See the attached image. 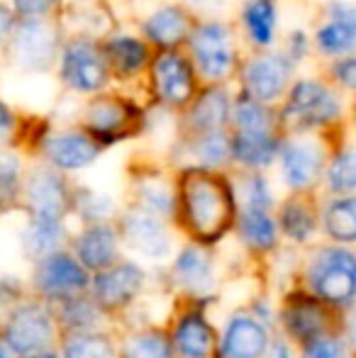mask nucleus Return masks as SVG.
Returning <instances> with one entry per match:
<instances>
[{
	"label": "nucleus",
	"instance_id": "nucleus-8",
	"mask_svg": "<svg viewBox=\"0 0 356 358\" xmlns=\"http://www.w3.org/2000/svg\"><path fill=\"white\" fill-rule=\"evenodd\" d=\"M144 287V271L134 261H118L110 268L93 275L90 295L103 312H120L137 300Z\"/></svg>",
	"mask_w": 356,
	"mask_h": 358
},
{
	"label": "nucleus",
	"instance_id": "nucleus-38",
	"mask_svg": "<svg viewBox=\"0 0 356 358\" xmlns=\"http://www.w3.org/2000/svg\"><path fill=\"white\" fill-rule=\"evenodd\" d=\"M73 208L76 213L83 217V222L88 224H95V222H108V215L113 210L108 198L98 193H90V190H78L73 193Z\"/></svg>",
	"mask_w": 356,
	"mask_h": 358
},
{
	"label": "nucleus",
	"instance_id": "nucleus-37",
	"mask_svg": "<svg viewBox=\"0 0 356 358\" xmlns=\"http://www.w3.org/2000/svg\"><path fill=\"white\" fill-rule=\"evenodd\" d=\"M193 154L198 156L200 169L213 171L222 166L227 159H232V139L225 132L205 134V137H198V142L193 144Z\"/></svg>",
	"mask_w": 356,
	"mask_h": 358
},
{
	"label": "nucleus",
	"instance_id": "nucleus-27",
	"mask_svg": "<svg viewBox=\"0 0 356 358\" xmlns=\"http://www.w3.org/2000/svg\"><path fill=\"white\" fill-rule=\"evenodd\" d=\"M100 315H103V307L95 302L93 295H76L71 300L59 302L57 307V322L59 327L69 331V336L73 334H90V331L98 329Z\"/></svg>",
	"mask_w": 356,
	"mask_h": 358
},
{
	"label": "nucleus",
	"instance_id": "nucleus-45",
	"mask_svg": "<svg viewBox=\"0 0 356 358\" xmlns=\"http://www.w3.org/2000/svg\"><path fill=\"white\" fill-rule=\"evenodd\" d=\"M344 334H347L344 339H347L349 349H352L354 354H356V312H354L352 317H349L347 322H344Z\"/></svg>",
	"mask_w": 356,
	"mask_h": 358
},
{
	"label": "nucleus",
	"instance_id": "nucleus-28",
	"mask_svg": "<svg viewBox=\"0 0 356 358\" xmlns=\"http://www.w3.org/2000/svg\"><path fill=\"white\" fill-rule=\"evenodd\" d=\"M237 231L252 251H271L278 244V220L264 210H242L237 217Z\"/></svg>",
	"mask_w": 356,
	"mask_h": 358
},
{
	"label": "nucleus",
	"instance_id": "nucleus-46",
	"mask_svg": "<svg viewBox=\"0 0 356 358\" xmlns=\"http://www.w3.org/2000/svg\"><path fill=\"white\" fill-rule=\"evenodd\" d=\"M266 358H293V356H290V349H288L285 341H276L273 349H271V354Z\"/></svg>",
	"mask_w": 356,
	"mask_h": 358
},
{
	"label": "nucleus",
	"instance_id": "nucleus-32",
	"mask_svg": "<svg viewBox=\"0 0 356 358\" xmlns=\"http://www.w3.org/2000/svg\"><path fill=\"white\" fill-rule=\"evenodd\" d=\"M120 358H176L171 336L159 329L137 331L120 346Z\"/></svg>",
	"mask_w": 356,
	"mask_h": 358
},
{
	"label": "nucleus",
	"instance_id": "nucleus-44",
	"mask_svg": "<svg viewBox=\"0 0 356 358\" xmlns=\"http://www.w3.org/2000/svg\"><path fill=\"white\" fill-rule=\"evenodd\" d=\"M288 57L293 59V62H298V59L305 57V52H308V37H305L303 32H293L288 39Z\"/></svg>",
	"mask_w": 356,
	"mask_h": 358
},
{
	"label": "nucleus",
	"instance_id": "nucleus-4",
	"mask_svg": "<svg viewBox=\"0 0 356 358\" xmlns=\"http://www.w3.org/2000/svg\"><path fill=\"white\" fill-rule=\"evenodd\" d=\"M342 103L320 80H300L290 88L283 110V122L293 129H313L329 124L339 117Z\"/></svg>",
	"mask_w": 356,
	"mask_h": 358
},
{
	"label": "nucleus",
	"instance_id": "nucleus-16",
	"mask_svg": "<svg viewBox=\"0 0 356 358\" xmlns=\"http://www.w3.org/2000/svg\"><path fill=\"white\" fill-rule=\"evenodd\" d=\"M120 241H122L120 227L110 224V222L86 224L73 241V256L95 275L120 261Z\"/></svg>",
	"mask_w": 356,
	"mask_h": 358
},
{
	"label": "nucleus",
	"instance_id": "nucleus-5",
	"mask_svg": "<svg viewBox=\"0 0 356 358\" xmlns=\"http://www.w3.org/2000/svg\"><path fill=\"white\" fill-rule=\"evenodd\" d=\"M93 285L90 271L73 254L59 251L47 259L37 261L34 271V287L44 300L64 302L76 295H83Z\"/></svg>",
	"mask_w": 356,
	"mask_h": 358
},
{
	"label": "nucleus",
	"instance_id": "nucleus-47",
	"mask_svg": "<svg viewBox=\"0 0 356 358\" xmlns=\"http://www.w3.org/2000/svg\"><path fill=\"white\" fill-rule=\"evenodd\" d=\"M29 358H59V356L52 354V351H47V354H37V356H29Z\"/></svg>",
	"mask_w": 356,
	"mask_h": 358
},
{
	"label": "nucleus",
	"instance_id": "nucleus-31",
	"mask_svg": "<svg viewBox=\"0 0 356 358\" xmlns=\"http://www.w3.org/2000/svg\"><path fill=\"white\" fill-rule=\"evenodd\" d=\"M103 52L108 57L110 71L120 76H134L147 64V47L132 37H113Z\"/></svg>",
	"mask_w": 356,
	"mask_h": 358
},
{
	"label": "nucleus",
	"instance_id": "nucleus-1",
	"mask_svg": "<svg viewBox=\"0 0 356 358\" xmlns=\"http://www.w3.org/2000/svg\"><path fill=\"white\" fill-rule=\"evenodd\" d=\"M178 213L195 244H218L237 222L232 185L208 169H190L178 180Z\"/></svg>",
	"mask_w": 356,
	"mask_h": 358
},
{
	"label": "nucleus",
	"instance_id": "nucleus-6",
	"mask_svg": "<svg viewBox=\"0 0 356 358\" xmlns=\"http://www.w3.org/2000/svg\"><path fill=\"white\" fill-rule=\"evenodd\" d=\"M332 307L325 305L322 300L313 295V292H300V295H290L280 312V322L285 327V334L300 346H308L313 341L322 339V336L337 334L332 324Z\"/></svg>",
	"mask_w": 356,
	"mask_h": 358
},
{
	"label": "nucleus",
	"instance_id": "nucleus-36",
	"mask_svg": "<svg viewBox=\"0 0 356 358\" xmlns=\"http://www.w3.org/2000/svg\"><path fill=\"white\" fill-rule=\"evenodd\" d=\"M325 180H327V188L337 195H352L356 193V151L347 149L339 151L327 166V173H325Z\"/></svg>",
	"mask_w": 356,
	"mask_h": 358
},
{
	"label": "nucleus",
	"instance_id": "nucleus-24",
	"mask_svg": "<svg viewBox=\"0 0 356 358\" xmlns=\"http://www.w3.org/2000/svg\"><path fill=\"white\" fill-rule=\"evenodd\" d=\"M66 239L62 220H39L29 217L27 227L22 231V249L32 261H42L52 254H59Z\"/></svg>",
	"mask_w": 356,
	"mask_h": 358
},
{
	"label": "nucleus",
	"instance_id": "nucleus-14",
	"mask_svg": "<svg viewBox=\"0 0 356 358\" xmlns=\"http://www.w3.org/2000/svg\"><path fill=\"white\" fill-rule=\"evenodd\" d=\"M154 93L162 103L180 108V105L195 100V73L188 59L176 52H164L157 57L152 66Z\"/></svg>",
	"mask_w": 356,
	"mask_h": 358
},
{
	"label": "nucleus",
	"instance_id": "nucleus-11",
	"mask_svg": "<svg viewBox=\"0 0 356 358\" xmlns=\"http://www.w3.org/2000/svg\"><path fill=\"white\" fill-rule=\"evenodd\" d=\"M110 73V64L105 52H100L88 39H76L64 49L62 76L73 90L95 93L105 85Z\"/></svg>",
	"mask_w": 356,
	"mask_h": 358
},
{
	"label": "nucleus",
	"instance_id": "nucleus-17",
	"mask_svg": "<svg viewBox=\"0 0 356 358\" xmlns=\"http://www.w3.org/2000/svg\"><path fill=\"white\" fill-rule=\"evenodd\" d=\"M280 169L285 185L295 193H305L320 180L325 171V154L313 142H288L280 146Z\"/></svg>",
	"mask_w": 356,
	"mask_h": 358
},
{
	"label": "nucleus",
	"instance_id": "nucleus-18",
	"mask_svg": "<svg viewBox=\"0 0 356 358\" xmlns=\"http://www.w3.org/2000/svg\"><path fill=\"white\" fill-rule=\"evenodd\" d=\"M44 156L57 171H78L98 159L100 142L90 132H59L44 142Z\"/></svg>",
	"mask_w": 356,
	"mask_h": 358
},
{
	"label": "nucleus",
	"instance_id": "nucleus-30",
	"mask_svg": "<svg viewBox=\"0 0 356 358\" xmlns=\"http://www.w3.org/2000/svg\"><path fill=\"white\" fill-rule=\"evenodd\" d=\"M322 227L337 244H356V195L332 200L322 213Z\"/></svg>",
	"mask_w": 356,
	"mask_h": 358
},
{
	"label": "nucleus",
	"instance_id": "nucleus-21",
	"mask_svg": "<svg viewBox=\"0 0 356 358\" xmlns=\"http://www.w3.org/2000/svg\"><path fill=\"white\" fill-rule=\"evenodd\" d=\"M318 49L327 57H344L356 49V8L332 3L325 24L318 29Z\"/></svg>",
	"mask_w": 356,
	"mask_h": 358
},
{
	"label": "nucleus",
	"instance_id": "nucleus-23",
	"mask_svg": "<svg viewBox=\"0 0 356 358\" xmlns=\"http://www.w3.org/2000/svg\"><path fill=\"white\" fill-rule=\"evenodd\" d=\"M171 273L180 287L190 292H203L213 283V259L200 244H190L178 251Z\"/></svg>",
	"mask_w": 356,
	"mask_h": 358
},
{
	"label": "nucleus",
	"instance_id": "nucleus-7",
	"mask_svg": "<svg viewBox=\"0 0 356 358\" xmlns=\"http://www.w3.org/2000/svg\"><path fill=\"white\" fill-rule=\"evenodd\" d=\"M195 69L208 80L227 78L234 66V47L229 29L220 22H203L190 34Z\"/></svg>",
	"mask_w": 356,
	"mask_h": 358
},
{
	"label": "nucleus",
	"instance_id": "nucleus-43",
	"mask_svg": "<svg viewBox=\"0 0 356 358\" xmlns=\"http://www.w3.org/2000/svg\"><path fill=\"white\" fill-rule=\"evenodd\" d=\"M334 78L349 90H356V57H347L334 66Z\"/></svg>",
	"mask_w": 356,
	"mask_h": 358
},
{
	"label": "nucleus",
	"instance_id": "nucleus-10",
	"mask_svg": "<svg viewBox=\"0 0 356 358\" xmlns=\"http://www.w3.org/2000/svg\"><path fill=\"white\" fill-rule=\"evenodd\" d=\"M22 193L29 215L39 220H64V215L73 208V193L64 176L54 169L32 171Z\"/></svg>",
	"mask_w": 356,
	"mask_h": 358
},
{
	"label": "nucleus",
	"instance_id": "nucleus-41",
	"mask_svg": "<svg viewBox=\"0 0 356 358\" xmlns=\"http://www.w3.org/2000/svg\"><path fill=\"white\" fill-rule=\"evenodd\" d=\"M0 183H3L5 203H10L15 198V193L20 190V164L10 154H5L3 164H0Z\"/></svg>",
	"mask_w": 356,
	"mask_h": 358
},
{
	"label": "nucleus",
	"instance_id": "nucleus-22",
	"mask_svg": "<svg viewBox=\"0 0 356 358\" xmlns=\"http://www.w3.org/2000/svg\"><path fill=\"white\" fill-rule=\"evenodd\" d=\"M229 98L222 88H208L193 100L188 110V127L198 137L213 132H222L225 122L229 120Z\"/></svg>",
	"mask_w": 356,
	"mask_h": 358
},
{
	"label": "nucleus",
	"instance_id": "nucleus-39",
	"mask_svg": "<svg viewBox=\"0 0 356 358\" xmlns=\"http://www.w3.org/2000/svg\"><path fill=\"white\" fill-rule=\"evenodd\" d=\"M242 210H264V213H269V208L273 205V195H271L266 178H262V176L252 171L242 183Z\"/></svg>",
	"mask_w": 356,
	"mask_h": 358
},
{
	"label": "nucleus",
	"instance_id": "nucleus-19",
	"mask_svg": "<svg viewBox=\"0 0 356 358\" xmlns=\"http://www.w3.org/2000/svg\"><path fill=\"white\" fill-rule=\"evenodd\" d=\"M171 341L176 349V358H218L220 354L218 334L198 310L188 312L176 322Z\"/></svg>",
	"mask_w": 356,
	"mask_h": 358
},
{
	"label": "nucleus",
	"instance_id": "nucleus-9",
	"mask_svg": "<svg viewBox=\"0 0 356 358\" xmlns=\"http://www.w3.org/2000/svg\"><path fill=\"white\" fill-rule=\"evenodd\" d=\"M139 122H142V113L137 105L122 98H113V95H103L95 103H90L86 115L88 132L100 144H113L129 137L139 129Z\"/></svg>",
	"mask_w": 356,
	"mask_h": 358
},
{
	"label": "nucleus",
	"instance_id": "nucleus-42",
	"mask_svg": "<svg viewBox=\"0 0 356 358\" xmlns=\"http://www.w3.org/2000/svg\"><path fill=\"white\" fill-rule=\"evenodd\" d=\"M57 3H59V0H13L17 15H24V17H29V20L47 15Z\"/></svg>",
	"mask_w": 356,
	"mask_h": 358
},
{
	"label": "nucleus",
	"instance_id": "nucleus-29",
	"mask_svg": "<svg viewBox=\"0 0 356 358\" xmlns=\"http://www.w3.org/2000/svg\"><path fill=\"white\" fill-rule=\"evenodd\" d=\"M278 227L288 239L298 241V244H305L310 236L318 229V215H315V208L308 198L298 195V198H290L288 203L280 208L278 215Z\"/></svg>",
	"mask_w": 356,
	"mask_h": 358
},
{
	"label": "nucleus",
	"instance_id": "nucleus-20",
	"mask_svg": "<svg viewBox=\"0 0 356 358\" xmlns=\"http://www.w3.org/2000/svg\"><path fill=\"white\" fill-rule=\"evenodd\" d=\"M15 57L27 69H47L57 52L54 29L42 20H24L13 37Z\"/></svg>",
	"mask_w": 356,
	"mask_h": 358
},
{
	"label": "nucleus",
	"instance_id": "nucleus-25",
	"mask_svg": "<svg viewBox=\"0 0 356 358\" xmlns=\"http://www.w3.org/2000/svg\"><path fill=\"white\" fill-rule=\"evenodd\" d=\"M280 144L273 132H234L232 137V159L247 169H266Z\"/></svg>",
	"mask_w": 356,
	"mask_h": 358
},
{
	"label": "nucleus",
	"instance_id": "nucleus-15",
	"mask_svg": "<svg viewBox=\"0 0 356 358\" xmlns=\"http://www.w3.org/2000/svg\"><path fill=\"white\" fill-rule=\"evenodd\" d=\"M271 346L269 329L257 315H232L225 324L218 358H264Z\"/></svg>",
	"mask_w": 356,
	"mask_h": 358
},
{
	"label": "nucleus",
	"instance_id": "nucleus-40",
	"mask_svg": "<svg viewBox=\"0 0 356 358\" xmlns=\"http://www.w3.org/2000/svg\"><path fill=\"white\" fill-rule=\"evenodd\" d=\"M349 344L344 336L332 334L303 346V358H349Z\"/></svg>",
	"mask_w": 356,
	"mask_h": 358
},
{
	"label": "nucleus",
	"instance_id": "nucleus-2",
	"mask_svg": "<svg viewBox=\"0 0 356 358\" xmlns=\"http://www.w3.org/2000/svg\"><path fill=\"white\" fill-rule=\"evenodd\" d=\"M308 287L332 310L354 305L356 300V251L344 246H322L310 256Z\"/></svg>",
	"mask_w": 356,
	"mask_h": 358
},
{
	"label": "nucleus",
	"instance_id": "nucleus-12",
	"mask_svg": "<svg viewBox=\"0 0 356 358\" xmlns=\"http://www.w3.org/2000/svg\"><path fill=\"white\" fill-rule=\"evenodd\" d=\"M290 73H293V59L288 54H262L249 59L242 71L244 95L269 103L285 93Z\"/></svg>",
	"mask_w": 356,
	"mask_h": 358
},
{
	"label": "nucleus",
	"instance_id": "nucleus-26",
	"mask_svg": "<svg viewBox=\"0 0 356 358\" xmlns=\"http://www.w3.org/2000/svg\"><path fill=\"white\" fill-rule=\"evenodd\" d=\"M144 34H147L149 42L169 49V47H176L183 39H190L193 29H190L188 15L180 8H162L147 20Z\"/></svg>",
	"mask_w": 356,
	"mask_h": 358
},
{
	"label": "nucleus",
	"instance_id": "nucleus-34",
	"mask_svg": "<svg viewBox=\"0 0 356 358\" xmlns=\"http://www.w3.org/2000/svg\"><path fill=\"white\" fill-rule=\"evenodd\" d=\"M64 358H120L118 346L108 334H73L64 341Z\"/></svg>",
	"mask_w": 356,
	"mask_h": 358
},
{
	"label": "nucleus",
	"instance_id": "nucleus-35",
	"mask_svg": "<svg viewBox=\"0 0 356 358\" xmlns=\"http://www.w3.org/2000/svg\"><path fill=\"white\" fill-rule=\"evenodd\" d=\"M232 120L237 132H273V115L266 110V105L249 95H242L234 103Z\"/></svg>",
	"mask_w": 356,
	"mask_h": 358
},
{
	"label": "nucleus",
	"instance_id": "nucleus-33",
	"mask_svg": "<svg viewBox=\"0 0 356 358\" xmlns=\"http://www.w3.org/2000/svg\"><path fill=\"white\" fill-rule=\"evenodd\" d=\"M244 27L254 44H269L276 32V3L273 0H247L244 5Z\"/></svg>",
	"mask_w": 356,
	"mask_h": 358
},
{
	"label": "nucleus",
	"instance_id": "nucleus-3",
	"mask_svg": "<svg viewBox=\"0 0 356 358\" xmlns=\"http://www.w3.org/2000/svg\"><path fill=\"white\" fill-rule=\"evenodd\" d=\"M57 315L47 302H20L5 317L3 349L17 358L47 354L57 339Z\"/></svg>",
	"mask_w": 356,
	"mask_h": 358
},
{
	"label": "nucleus",
	"instance_id": "nucleus-13",
	"mask_svg": "<svg viewBox=\"0 0 356 358\" xmlns=\"http://www.w3.org/2000/svg\"><path fill=\"white\" fill-rule=\"evenodd\" d=\"M120 236L132 251L144 259H166L171 254V236H169L164 220L147 210H132L120 220Z\"/></svg>",
	"mask_w": 356,
	"mask_h": 358
}]
</instances>
